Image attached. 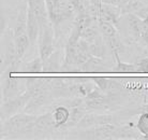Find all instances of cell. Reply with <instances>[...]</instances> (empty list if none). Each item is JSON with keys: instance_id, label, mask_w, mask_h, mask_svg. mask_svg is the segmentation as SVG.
<instances>
[{"instance_id": "cell-1", "label": "cell", "mask_w": 148, "mask_h": 140, "mask_svg": "<svg viewBox=\"0 0 148 140\" xmlns=\"http://www.w3.org/2000/svg\"><path fill=\"white\" fill-rule=\"evenodd\" d=\"M26 9L23 8L17 15L16 25L13 29V51L9 59V65L11 68L18 66L30 45V40L26 29Z\"/></svg>"}, {"instance_id": "cell-2", "label": "cell", "mask_w": 148, "mask_h": 140, "mask_svg": "<svg viewBox=\"0 0 148 140\" xmlns=\"http://www.w3.org/2000/svg\"><path fill=\"white\" fill-rule=\"evenodd\" d=\"M36 115L30 114L28 112L24 113H15L10 118L4 120V128L7 132V136L14 135H25L34 132V123Z\"/></svg>"}, {"instance_id": "cell-3", "label": "cell", "mask_w": 148, "mask_h": 140, "mask_svg": "<svg viewBox=\"0 0 148 140\" xmlns=\"http://www.w3.org/2000/svg\"><path fill=\"white\" fill-rule=\"evenodd\" d=\"M37 41L40 53L39 57L42 62H45L55 52V30L51 21L40 25Z\"/></svg>"}, {"instance_id": "cell-4", "label": "cell", "mask_w": 148, "mask_h": 140, "mask_svg": "<svg viewBox=\"0 0 148 140\" xmlns=\"http://www.w3.org/2000/svg\"><path fill=\"white\" fill-rule=\"evenodd\" d=\"M29 99L30 93L25 89L22 94L3 101V105L0 107V116L5 120L15 113H18L19 110H24Z\"/></svg>"}, {"instance_id": "cell-5", "label": "cell", "mask_w": 148, "mask_h": 140, "mask_svg": "<svg viewBox=\"0 0 148 140\" xmlns=\"http://www.w3.org/2000/svg\"><path fill=\"white\" fill-rule=\"evenodd\" d=\"M10 72L11 71L8 70L7 77L4 79L3 84H2V98H3V101L22 94L26 89H23V85H25L22 83L24 78L12 77V76H10Z\"/></svg>"}, {"instance_id": "cell-6", "label": "cell", "mask_w": 148, "mask_h": 140, "mask_svg": "<svg viewBox=\"0 0 148 140\" xmlns=\"http://www.w3.org/2000/svg\"><path fill=\"white\" fill-rule=\"evenodd\" d=\"M102 124H115V119L110 114H95V113H85L84 116L78 122L76 127L78 128H89Z\"/></svg>"}, {"instance_id": "cell-7", "label": "cell", "mask_w": 148, "mask_h": 140, "mask_svg": "<svg viewBox=\"0 0 148 140\" xmlns=\"http://www.w3.org/2000/svg\"><path fill=\"white\" fill-rule=\"evenodd\" d=\"M121 16L120 8L115 4L101 3L98 10V19L106 21L114 25H117Z\"/></svg>"}, {"instance_id": "cell-8", "label": "cell", "mask_w": 148, "mask_h": 140, "mask_svg": "<svg viewBox=\"0 0 148 140\" xmlns=\"http://www.w3.org/2000/svg\"><path fill=\"white\" fill-rule=\"evenodd\" d=\"M52 118L54 121L55 129L66 128L68 121L70 119V108L66 105H59L53 109L52 111Z\"/></svg>"}, {"instance_id": "cell-9", "label": "cell", "mask_w": 148, "mask_h": 140, "mask_svg": "<svg viewBox=\"0 0 148 140\" xmlns=\"http://www.w3.org/2000/svg\"><path fill=\"white\" fill-rule=\"evenodd\" d=\"M26 8L27 10L34 13V15L39 19V24H43L45 22H48V14L46 10L45 0H26Z\"/></svg>"}, {"instance_id": "cell-10", "label": "cell", "mask_w": 148, "mask_h": 140, "mask_svg": "<svg viewBox=\"0 0 148 140\" xmlns=\"http://www.w3.org/2000/svg\"><path fill=\"white\" fill-rule=\"evenodd\" d=\"M125 19H126V25L128 33L133 38L134 40H140L141 38V31H142V24L143 19H141L137 15L130 13V14H125Z\"/></svg>"}, {"instance_id": "cell-11", "label": "cell", "mask_w": 148, "mask_h": 140, "mask_svg": "<svg viewBox=\"0 0 148 140\" xmlns=\"http://www.w3.org/2000/svg\"><path fill=\"white\" fill-rule=\"evenodd\" d=\"M142 134L136 129V127L131 126H116L114 132V139H141Z\"/></svg>"}, {"instance_id": "cell-12", "label": "cell", "mask_w": 148, "mask_h": 140, "mask_svg": "<svg viewBox=\"0 0 148 140\" xmlns=\"http://www.w3.org/2000/svg\"><path fill=\"white\" fill-rule=\"evenodd\" d=\"M91 81L96 84V86L99 89H101L102 92L106 93L111 87L112 83V78L108 77H93L91 78Z\"/></svg>"}, {"instance_id": "cell-13", "label": "cell", "mask_w": 148, "mask_h": 140, "mask_svg": "<svg viewBox=\"0 0 148 140\" xmlns=\"http://www.w3.org/2000/svg\"><path fill=\"white\" fill-rule=\"evenodd\" d=\"M135 127L142 135L148 134V112H140Z\"/></svg>"}, {"instance_id": "cell-14", "label": "cell", "mask_w": 148, "mask_h": 140, "mask_svg": "<svg viewBox=\"0 0 148 140\" xmlns=\"http://www.w3.org/2000/svg\"><path fill=\"white\" fill-rule=\"evenodd\" d=\"M116 62H117L116 69H115L116 72H121V73H133V72H136V66H135V64L122 63L121 60H120V58L116 59Z\"/></svg>"}, {"instance_id": "cell-15", "label": "cell", "mask_w": 148, "mask_h": 140, "mask_svg": "<svg viewBox=\"0 0 148 140\" xmlns=\"http://www.w3.org/2000/svg\"><path fill=\"white\" fill-rule=\"evenodd\" d=\"M26 71L27 72H42V68H43V62L41 60L40 57L31 60L30 63L26 65Z\"/></svg>"}, {"instance_id": "cell-16", "label": "cell", "mask_w": 148, "mask_h": 140, "mask_svg": "<svg viewBox=\"0 0 148 140\" xmlns=\"http://www.w3.org/2000/svg\"><path fill=\"white\" fill-rule=\"evenodd\" d=\"M135 66H136V72L148 73V58L147 57L141 58L138 62L135 63Z\"/></svg>"}, {"instance_id": "cell-17", "label": "cell", "mask_w": 148, "mask_h": 140, "mask_svg": "<svg viewBox=\"0 0 148 140\" xmlns=\"http://www.w3.org/2000/svg\"><path fill=\"white\" fill-rule=\"evenodd\" d=\"M145 44L148 46V19H143V24H142V31H141V38Z\"/></svg>"}, {"instance_id": "cell-18", "label": "cell", "mask_w": 148, "mask_h": 140, "mask_svg": "<svg viewBox=\"0 0 148 140\" xmlns=\"http://www.w3.org/2000/svg\"><path fill=\"white\" fill-rule=\"evenodd\" d=\"M135 15H137L141 19H148V4L142 7L138 11H136L134 13Z\"/></svg>"}, {"instance_id": "cell-19", "label": "cell", "mask_w": 148, "mask_h": 140, "mask_svg": "<svg viewBox=\"0 0 148 140\" xmlns=\"http://www.w3.org/2000/svg\"><path fill=\"white\" fill-rule=\"evenodd\" d=\"M5 24H7V21H5V16H4L2 10L0 9V40L2 38V35L4 33V29H5Z\"/></svg>"}, {"instance_id": "cell-20", "label": "cell", "mask_w": 148, "mask_h": 140, "mask_svg": "<svg viewBox=\"0 0 148 140\" xmlns=\"http://www.w3.org/2000/svg\"><path fill=\"white\" fill-rule=\"evenodd\" d=\"M7 137V132L4 128V119L0 116V139H4Z\"/></svg>"}, {"instance_id": "cell-21", "label": "cell", "mask_w": 148, "mask_h": 140, "mask_svg": "<svg viewBox=\"0 0 148 140\" xmlns=\"http://www.w3.org/2000/svg\"><path fill=\"white\" fill-rule=\"evenodd\" d=\"M138 112H148V103H145L143 106L138 108Z\"/></svg>"}, {"instance_id": "cell-22", "label": "cell", "mask_w": 148, "mask_h": 140, "mask_svg": "<svg viewBox=\"0 0 148 140\" xmlns=\"http://www.w3.org/2000/svg\"><path fill=\"white\" fill-rule=\"evenodd\" d=\"M101 3H105V4H115L117 6V0H100Z\"/></svg>"}, {"instance_id": "cell-23", "label": "cell", "mask_w": 148, "mask_h": 140, "mask_svg": "<svg viewBox=\"0 0 148 140\" xmlns=\"http://www.w3.org/2000/svg\"><path fill=\"white\" fill-rule=\"evenodd\" d=\"M141 139H143V140H148V134L142 135V136H141Z\"/></svg>"}, {"instance_id": "cell-24", "label": "cell", "mask_w": 148, "mask_h": 140, "mask_svg": "<svg viewBox=\"0 0 148 140\" xmlns=\"http://www.w3.org/2000/svg\"><path fill=\"white\" fill-rule=\"evenodd\" d=\"M142 3L144 4V6H146V4H148V0H140Z\"/></svg>"}]
</instances>
